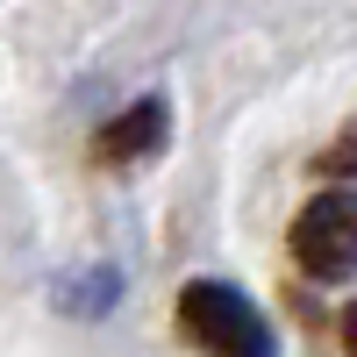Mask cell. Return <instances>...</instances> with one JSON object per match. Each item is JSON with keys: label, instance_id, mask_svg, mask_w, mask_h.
<instances>
[{"label": "cell", "instance_id": "cell-3", "mask_svg": "<svg viewBox=\"0 0 357 357\" xmlns=\"http://www.w3.org/2000/svg\"><path fill=\"white\" fill-rule=\"evenodd\" d=\"M158 143H165V100H136L129 114H114L93 136V151H100V165H129L143 151H158Z\"/></svg>", "mask_w": 357, "mask_h": 357}, {"label": "cell", "instance_id": "cell-1", "mask_svg": "<svg viewBox=\"0 0 357 357\" xmlns=\"http://www.w3.org/2000/svg\"><path fill=\"white\" fill-rule=\"evenodd\" d=\"M178 329H186L207 357H272L264 314L236 286H215V279H200V286L178 293Z\"/></svg>", "mask_w": 357, "mask_h": 357}, {"label": "cell", "instance_id": "cell-5", "mask_svg": "<svg viewBox=\"0 0 357 357\" xmlns=\"http://www.w3.org/2000/svg\"><path fill=\"white\" fill-rule=\"evenodd\" d=\"M343 350H350V357H357V307H350V314H343Z\"/></svg>", "mask_w": 357, "mask_h": 357}, {"label": "cell", "instance_id": "cell-2", "mask_svg": "<svg viewBox=\"0 0 357 357\" xmlns=\"http://www.w3.org/2000/svg\"><path fill=\"white\" fill-rule=\"evenodd\" d=\"M293 257L314 279H350L357 272V193H321L293 222Z\"/></svg>", "mask_w": 357, "mask_h": 357}, {"label": "cell", "instance_id": "cell-4", "mask_svg": "<svg viewBox=\"0 0 357 357\" xmlns=\"http://www.w3.org/2000/svg\"><path fill=\"white\" fill-rule=\"evenodd\" d=\"M321 172H357V122L336 136V151H321Z\"/></svg>", "mask_w": 357, "mask_h": 357}]
</instances>
